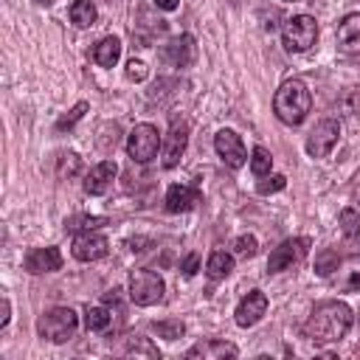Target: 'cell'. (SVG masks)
<instances>
[{"label":"cell","instance_id":"cell-22","mask_svg":"<svg viewBox=\"0 0 360 360\" xmlns=\"http://www.w3.org/2000/svg\"><path fill=\"white\" fill-rule=\"evenodd\" d=\"M96 17H98V11H96V3L93 0H76L70 6V22L76 28H90L96 22Z\"/></svg>","mask_w":360,"mask_h":360},{"label":"cell","instance_id":"cell-39","mask_svg":"<svg viewBox=\"0 0 360 360\" xmlns=\"http://www.w3.org/2000/svg\"><path fill=\"white\" fill-rule=\"evenodd\" d=\"M37 3H42V6H48V3H53V0H37Z\"/></svg>","mask_w":360,"mask_h":360},{"label":"cell","instance_id":"cell-1","mask_svg":"<svg viewBox=\"0 0 360 360\" xmlns=\"http://www.w3.org/2000/svg\"><path fill=\"white\" fill-rule=\"evenodd\" d=\"M354 323L352 307L343 301H321L312 307L307 323H304V335L312 343H338L349 335Z\"/></svg>","mask_w":360,"mask_h":360},{"label":"cell","instance_id":"cell-8","mask_svg":"<svg viewBox=\"0 0 360 360\" xmlns=\"http://www.w3.org/2000/svg\"><path fill=\"white\" fill-rule=\"evenodd\" d=\"M340 138V124L335 118H323L315 124V129L307 135V155L309 158H326Z\"/></svg>","mask_w":360,"mask_h":360},{"label":"cell","instance_id":"cell-26","mask_svg":"<svg viewBox=\"0 0 360 360\" xmlns=\"http://www.w3.org/2000/svg\"><path fill=\"white\" fill-rule=\"evenodd\" d=\"M124 354H129V357H149V360H158L160 357L158 354V346H152L149 338H129Z\"/></svg>","mask_w":360,"mask_h":360},{"label":"cell","instance_id":"cell-18","mask_svg":"<svg viewBox=\"0 0 360 360\" xmlns=\"http://www.w3.org/2000/svg\"><path fill=\"white\" fill-rule=\"evenodd\" d=\"M338 48L343 53H360V11L346 14L338 22Z\"/></svg>","mask_w":360,"mask_h":360},{"label":"cell","instance_id":"cell-9","mask_svg":"<svg viewBox=\"0 0 360 360\" xmlns=\"http://www.w3.org/2000/svg\"><path fill=\"white\" fill-rule=\"evenodd\" d=\"M188 146V124L186 118H172L169 135L163 141V169H174Z\"/></svg>","mask_w":360,"mask_h":360},{"label":"cell","instance_id":"cell-19","mask_svg":"<svg viewBox=\"0 0 360 360\" xmlns=\"http://www.w3.org/2000/svg\"><path fill=\"white\" fill-rule=\"evenodd\" d=\"M194 53H197V48H194V37H191V34H180L177 39H172V42L166 45V59H169L174 68L191 65V62H194Z\"/></svg>","mask_w":360,"mask_h":360},{"label":"cell","instance_id":"cell-21","mask_svg":"<svg viewBox=\"0 0 360 360\" xmlns=\"http://www.w3.org/2000/svg\"><path fill=\"white\" fill-rule=\"evenodd\" d=\"M231 270H233V253L219 250V248L211 250V256H208V262H205V273H208V278L219 281V278L231 276Z\"/></svg>","mask_w":360,"mask_h":360},{"label":"cell","instance_id":"cell-30","mask_svg":"<svg viewBox=\"0 0 360 360\" xmlns=\"http://www.w3.org/2000/svg\"><path fill=\"white\" fill-rule=\"evenodd\" d=\"M98 225H104V219L101 217H70V219H65V231H96Z\"/></svg>","mask_w":360,"mask_h":360},{"label":"cell","instance_id":"cell-20","mask_svg":"<svg viewBox=\"0 0 360 360\" xmlns=\"http://www.w3.org/2000/svg\"><path fill=\"white\" fill-rule=\"evenodd\" d=\"M121 59V39L118 37H104L96 42L93 48V62L98 68H115V62Z\"/></svg>","mask_w":360,"mask_h":360},{"label":"cell","instance_id":"cell-25","mask_svg":"<svg viewBox=\"0 0 360 360\" xmlns=\"http://www.w3.org/2000/svg\"><path fill=\"white\" fill-rule=\"evenodd\" d=\"M79 172H82V158L76 152H62L56 158V177L59 180H68V177H73Z\"/></svg>","mask_w":360,"mask_h":360},{"label":"cell","instance_id":"cell-29","mask_svg":"<svg viewBox=\"0 0 360 360\" xmlns=\"http://www.w3.org/2000/svg\"><path fill=\"white\" fill-rule=\"evenodd\" d=\"M338 262H340V259H338V253H335V250H321V253L315 256V273L326 278V276H332V273H335Z\"/></svg>","mask_w":360,"mask_h":360},{"label":"cell","instance_id":"cell-5","mask_svg":"<svg viewBox=\"0 0 360 360\" xmlns=\"http://www.w3.org/2000/svg\"><path fill=\"white\" fill-rule=\"evenodd\" d=\"M166 284L155 270H132L129 276V301L135 307H152L163 301Z\"/></svg>","mask_w":360,"mask_h":360},{"label":"cell","instance_id":"cell-6","mask_svg":"<svg viewBox=\"0 0 360 360\" xmlns=\"http://www.w3.org/2000/svg\"><path fill=\"white\" fill-rule=\"evenodd\" d=\"M160 149V132L155 124H135V129L127 138V155L135 163H149L158 158Z\"/></svg>","mask_w":360,"mask_h":360},{"label":"cell","instance_id":"cell-33","mask_svg":"<svg viewBox=\"0 0 360 360\" xmlns=\"http://www.w3.org/2000/svg\"><path fill=\"white\" fill-rule=\"evenodd\" d=\"M87 112V101H79L73 110H68V115H62L59 121H56V132H65V129H73V124L82 118Z\"/></svg>","mask_w":360,"mask_h":360},{"label":"cell","instance_id":"cell-7","mask_svg":"<svg viewBox=\"0 0 360 360\" xmlns=\"http://www.w3.org/2000/svg\"><path fill=\"white\" fill-rule=\"evenodd\" d=\"M307 253H309V239H307V236L284 239L278 248H273V253H270V259H267V273L290 270V267H292V264H298Z\"/></svg>","mask_w":360,"mask_h":360},{"label":"cell","instance_id":"cell-23","mask_svg":"<svg viewBox=\"0 0 360 360\" xmlns=\"http://www.w3.org/2000/svg\"><path fill=\"white\" fill-rule=\"evenodd\" d=\"M110 321H112V315H110L107 307H87L84 309V326H87V332H104L110 326Z\"/></svg>","mask_w":360,"mask_h":360},{"label":"cell","instance_id":"cell-13","mask_svg":"<svg viewBox=\"0 0 360 360\" xmlns=\"http://www.w3.org/2000/svg\"><path fill=\"white\" fill-rule=\"evenodd\" d=\"M22 267H25L31 276L53 273V270L62 267V253H59V248H34V250L25 253Z\"/></svg>","mask_w":360,"mask_h":360},{"label":"cell","instance_id":"cell-32","mask_svg":"<svg viewBox=\"0 0 360 360\" xmlns=\"http://www.w3.org/2000/svg\"><path fill=\"white\" fill-rule=\"evenodd\" d=\"M256 250H259V242H256V236H253V233H242V236L233 242V253H236V256H242V259L256 256Z\"/></svg>","mask_w":360,"mask_h":360},{"label":"cell","instance_id":"cell-3","mask_svg":"<svg viewBox=\"0 0 360 360\" xmlns=\"http://www.w3.org/2000/svg\"><path fill=\"white\" fill-rule=\"evenodd\" d=\"M79 329V315L70 307H51L37 318V332L48 343H68Z\"/></svg>","mask_w":360,"mask_h":360},{"label":"cell","instance_id":"cell-11","mask_svg":"<svg viewBox=\"0 0 360 360\" xmlns=\"http://www.w3.org/2000/svg\"><path fill=\"white\" fill-rule=\"evenodd\" d=\"M107 250H110V242L98 231H82V233H76V239L70 245V253L79 262H98L107 256Z\"/></svg>","mask_w":360,"mask_h":360},{"label":"cell","instance_id":"cell-14","mask_svg":"<svg viewBox=\"0 0 360 360\" xmlns=\"http://www.w3.org/2000/svg\"><path fill=\"white\" fill-rule=\"evenodd\" d=\"M115 172H118V166H115V160H101V163H96L87 174H84V191L90 194V197H101L110 186H112V180H115Z\"/></svg>","mask_w":360,"mask_h":360},{"label":"cell","instance_id":"cell-38","mask_svg":"<svg viewBox=\"0 0 360 360\" xmlns=\"http://www.w3.org/2000/svg\"><path fill=\"white\" fill-rule=\"evenodd\" d=\"M354 323H357V335H360V309H357V315H354Z\"/></svg>","mask_w":360,"mask_h":360},{"label":"cell","instance_id":"cell-16","mask_svg":"<svg viewBox=\"0 0 360 360\" xmlns=\"http://www.w3.org/2000/svg\"><path fill=\"white\" fill-rule=\"evenodd\" d=\"M332 284L340 292H357L360 290V256H346L338 262L335 273H332Z\"/></svg>","mask_w":360,"mask_h":360},{"label":"cell","instance_id":"cell-17","mask_svg":"<svg viewBox=\"0 0 360 360\" xmlns=\"http://www.w3.org/2000/svg\"><path fill=\"white\" fill-rule=\"evenodd\" d=\"M236 354H239V349L228 340H219V338L200 340L186 352L188 360H217V357H236Z\"/></svg>","mask_w":360,"mask_h":360},{"label":"cell","instance_id":"cell-4","mask_svg":"<svg viewBox=\"0 0 360 360\" xmlns=\"http://www.w3.org/2000/svg\"><path fill=\"white\" fill-rule=\"evenodd\" d=\"M318 42V22L309 14H295L281 25V45L290 53H304Z\"/></svg>","mask_w":360,"mask_h":360},{"label":"cell","instance_id":"cell-10","mask_svg":"<svg viewBox=\"0 0 360 360\" xmlns=\"http://www.w3.org/2000/svg\"><path fill=\"white\" fill-rule=\"evenodd\" d=\"M214 149H217V155L222 158V163H225L228 169H242L245 160H248L245 143H242V138H239L233 129H219V132L214 135Z\"/></svg>","mask_w":360,"mask_h":360},{"label":"cell","instance_id":"cell-15","mask_svg":"<svg viewBox=\"0 0 360 360\" xmlns=\"http://www.w3.org/2000/svg\"><path fill=\"white\" fill-rule=\"evenodd\" d=\"M200 200H202V194H200L194 186H188V183H174V186H169L163 202H166V211H169V214H183V211H191Z\"/></svg>","mask_w":360,"mask_h":360},{"label":"cell","instance_id":"cell-2","mask_svg":"<svg viewBox=\"0 0 360 360\" xmlns=\"http://www.w3.org/2000/svg\"><path fill=\"white\" fill-rule=\"evenodd\" d=\"M309 110H312V93L301 79H287L278 84V90L273 96V112L281 124L298 127Z\"/></svg>","mask_w":360,"mask_h":360},{"label":"cell","instance_id":"cell-12","mask_svg":"<svg viewBox=\"0 0 360 360\" xmlns=\"http://www.w3.org/2000/svg\"><path fill=\"white\" fill-rule=\"evenodd\" d=\"M267 312V295L262 290H250L239 304H236V312H233V321L248 329V326H256Z\"/></svg>","mask_w":360,"mask_h":360},{"label":"cell","instance_id":"cell-24","mask_svg":"<svg viewBox=\"0 0 360 360\" xmlns=\"http://www.w3.org/2000/svg\"><path fill=\"white\" fill-rule=\"evenodd\" d=\"M338 222H340V231L349 242H360V214L354 208H343L338 214Z\"/></svg>","mask_w":360,"mask_h":360},{"label":"cell","instance_id":"cell-28","mask_svg":"<svg viewBox=\"0 0 360 360\" xmlns=\"http://www.w3.org/2000/svg\"><path fill=\"white\" fill-rule=\"evenodd\" d=\"M152 332L160 335L163 340H177V338H183L186 323L183 321H155L152 323Z\"/></svg>","mask_w":360,"mask_h":360},{"label":"cell","instance_id":"cell-37","mask_svg":"<svg viewBox=\"0 0 360 360\" xmlns=\"http://www.w3.org/2000/svg\"><path fill=\"white\" fill-rule=\"evenodd\" d=\"M158 8H163V11H174L177 6H180V0H152Z\"/></svg>","mask_w":360,"mask_h":360},{"label":"cell","instance_id":"cell-35","mask_svg":"<svg viewBox=\"0 0 360 360\" xmlns=\"http://www.w3.org/2000/svg\"><path fill=\"white\" fill-rule=\"evenodd\" d=\"M183 276H194L197 270H200V253H188L186 259H183Z\"/></svg>","mask_w":360,"mask_h":360},{"label":"cell","instance_id":"cell-36","mask_svg":"<svg viewBox=\"0 0 360 360\" xmlns=\"http://www.w3.org/2000/svg\"><path fill=\"white\" fill-rule=\"evenodd\" d=\"M8 318H11V304H8V298H3L0 301V329H6Z\"/></svg>","mask_w":360,"mask_h":360},{"label":"cell","instance_id":"cell-34","mask_svg":"<svg viewBox=\"0 0 360 360\" xmlns=\"http://www.w3.org/2000/svg\"><path fill=\"white\" fill-rule=\"evenodd\" d=\"M124 73H127L129 82H143V79L149 76V68H146V62H141V59H129Z\"/></svg>","mask_w":360,"mask_h":360},{"label":"cell","instance_id":"cell-27","mask_svg":"<svg viewBox=\"0 0 360 360\" xmlns=\"http://www.w3.org/2000/svg\"><path fill=\"white\" fill-rule=\"evenodd\" d=\"M270 169H273L270 152L264 146H253V152H250V172L256 177H264V174H270Z\"/></svg>","mask_w":360,"mask_h":360},{"label":"cell","instance_id":"cell-31","mask_svg":"<svg viewBox=\"0 0 360 360\" xmlns=\"http://www.w3.org/2000/svg\"><path fill=\"white\" fill-rule=\"evenodd\" d=\"M287 186V177L284 174H264L259 183H256V191L259 194H276V191H281Z\"/></svg>","mask_w":360,"mask_h":360}]
</instances>
